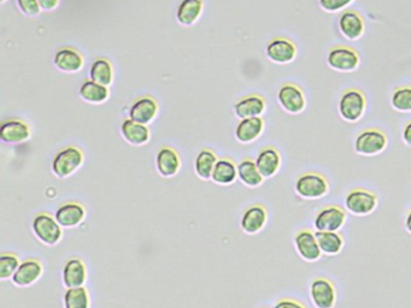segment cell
Here are the masks:
<instances>
[{
	"label": "cell",
	"instance_id": "cell-1",
	"mask_svg": "<svg viewBox=\"0 0 411 308\" xmlns=\"http://www.w3.org/2000/svg\"><path fill=\"white\" fill-rule=\"evenodd\" d=\"M298 196L306 200L321 199L329 191V182L320 172L308 171L298 176L294 184Z\"/></svg>",
	"mask_w": 411,
	"mask_h": 308
},
{
	"label": "cell",
	"instance_id": "cell-2",
	"mask_svg": "<svg viewBox=\"0 0 411 308\" xmlns=\"http://www.w3.org/2000/svg\"><path fill=\"white\" fill-rule=\"evenodd\" d=\"M83 161L85 154L83 151L75 146H69L61 149L56 154L55 159L52 161V172L56 177L64 180L80 170Z\"/></svg>",
	"mask_w": 411,
	"mask_h": 308
},
{
	"label": "cell",
	"instance_id": "cell-3",
	"mask_svg": "<svg viewBox=\"0 0 411 308\" xmlns=\"http://www.w3.org/2000/svg\"><path fill=\"white\" fill-rule=\"evenodd\" d=\"M345 208L355 216H368L376 210L379 198L375 193L365 188H353L345 196Z\"/></svg>",
	"mask_w": 411,
	"mask_h": 308
},
{
	"label": "cell",
	"instance_id": "cell-4",
	"mask_svg": "<svg viewBox=\"0 0 411 308\" xmlns=\"http://www.w3.org/2000/svg\"><path fill=\"white\" fill-rule=\"evenodd\" d=\"M31 229L36 238L46 246H56L62 240V226L57 219L48 213H39L31 223Z\"/></svg>",
	"mask_w": 411,
	"mask_h": 308
},
{
	"label": "cell",
	"instance_id": "cell-5",
	"mask_svg": "<svg viewBox=\"0 0 411 308\" xmlns=\"http://www.w3.org/2000/svg\"><path fill=\"white\" fill-rule=\"evenodd\" d=\"M387 144V137L380 129H365L357 135L355 152L360 156H376L384 152Z\"/></svg>",
	"mask_w": 411,
	"mask_h": 308
},
{
	"label": "cell",
	"instance_id": "cell-6",
	"mask_svg": "<svg viewBox=\"0 0 411 308\" xmlns=\"http://www.w3.org/2000/svg\"><path fill=\"white\" fill-rule=\"evenodd\" d=\"M367 99L362 90L351 88L343 94L339 102V113L344 121L355 123L363 117Z\"/></svg>",
	"mask_w": 411,
	"mask_h": 308
},
{
	"label": "cell",
	"instance_id": "cell-7",
	"mask_svg": "<svg viewBox=\"0 0 411 308\" xmlns=\"http://www.w3.org/2000/svg\"><path fill=\"white\" fill-rule=\"evenodd\" d=\"M348 219V213L343 207L335 203L326 205L316 212L313 226L316 231H339Z\"/></svg>",
	"mask_w": 411,
	"mask_h": 308
},
{
	"label": "cell",
	"instance_id": "cell-8",
	"mask_svg": "<svg viewBox=\"0 0 411 308\" xmlns=\"http://www.w3.org/2000/svg\"><path fill=\"white\" fill-rule=\"evenodd\" d=\"M310 297L316 308H334L338 300L337 287L329 278H313L310 283Z\"/></svg>",
	"mask_w": 411,
	"mask_h": 308
},
{
	"label": "cell",
	"instance_id": "cell-9",
	"mask_svg": "<svg viewBox=\"0 0 411 308\" xmlns=\"http://www.w3.org/2000/svg\"><path fill=\"white\" fill-rule=\"evenodd\" d=\"M329 68L341 73H351L360 67V58L358 52L353 47H333L327 55Z\"/></svg>",
	"mask_w": 411,
	"mask_h": 308
},
{
	"label": "cell",
	"instance_id": "cell-10",
	"mask_svg": "<svg viewBox=\"0 0 411 308\" xmlns=\"http://www.w3.org/2000/svg\"><path fill=\"white\" fill-rule=\"evenodd\" d=\"M278 102L282 110L290 115H299L306 107V94L294 83H285L278 92Z\"/></svg>",
	"mask_w": 411,
	"mask_h": 308
},
{
	"label": "cell",
	"instance_id": "cell-11",
	"mask_svg": "<svg viewBox=\"0 0 411 308\" xmlns=\"http://www.w3.org/2000/svg\"><path fill=\"white\" fill-rule=\"evenodd\" d=\"M294 246L299 257L306 262H318L322 257V250L318 246L316 234L309 228L298 230L294 235Z\"/></svg>",
	"mask_w": 411,
	"mask_h": 308
},
{
	"label": "cell",
	"instance_id": "cell-12",
	"mask_svg": "<svg viewBox=\"0 0 411 308\" xmlns=\"http://www.w3.org/2000/svg\"><path fill=\"white\" fill-rule=\"evenodd\" d=\"M266 55L275 64H288L297 57V46L286 38H276L266 45Z\"/></svg>",
	"mask_w": 411,
	"mask_h": 308
},
{
	"label": "cell",
	"instance_id": "cell-13",
	"mask_svg": "<svg viewBox=\"0 0 411 308\" xmlns=\"http://www.w3.org/2000/svg\"><path fill=\"white\" fill-rule=\"evenodd\" d=\"M268 222V210L262 203H254L247 207L240 221L241 230L247 235L259 234Z\"/></svg>",
	"mask_w": 411,
	"mask_h": 308
},
{
	"label": "cell",
	"instance_id": "cell-14",
	"mask_svg": "<svg viewBox=\"0 0 411 308\" xmlns=\"http://www.w3.org/2000/svg\"><path fill=\"white\" fill-rule=\"evenodd\" d=\"M31 137V127L22 120H9L0 127V140L6 144H21Z\"/></svg>",
	"mask_w": 411,
	"mask_h": 308
},
{
	"label": "cell",
	"instance_id": "cell-15",
	"mask_svg": "<svg viewBox=\"0 0 411 308\" xmlns=\"http://www.w3.org/2000/svg\"><path fill=\"white\" fill-rule=\"evenodd\" d=\"M43 272V267L41 262L36 259H28L26 262H21L20 267L12 276L11 281L16 287L27 288L39 281Z\"/></svg>",
	"mask_w": 411,
	"mask_h": 308
},
{
	"label": "cell",
	"instance_id": "cell-16",
	"mask_svg": "<svg viewBox=\"0 0 411 308\" xmlns=\"http://www.w3.org/2000/svg\"><path fill=\"white\" fill-rule=\"evenodd\" d=\"M156 169L158 174L165 179H172L177 176L181 169V158L179 153L172 147H162L156 156Z\"/></svg>",
	"mask_w": 411,
	"mask_h": 308
},
{
	"label": "cell",
	"instance_id": "cell-17",
	"mask_svg": "<svg viewBox=\"0 0 411 308\" xmlns=\"http://www.w3.org/2000/svg\"><path fill=\"white\" fill-rule=\"evenodd\" d=\"M55 218L62 228L73 229L80 225L86 218V208L78 203H63L56 211Z\"/></svg>",
	"mask_w": 411,
	"mask_h": 308
},
{
	"label": "cell",
	"instance_id": "cell-18",
	"mask_svg": "<svg viewBox=\"0 0 411 308\" xmlns=\"http://www.w3.org/2000/svg\"><path fill=\"white\" fill-rule=\"evenodd\" d=\"M160 112V105L153 98L144 97L137 99L130 110V118L140 124L149 125L156 120Z\"/></svg>",
	"mask_w": 411,
	"mask_h": 308
},
{
	"label": "cell",
	"instance_id": "cell-19",
	"mask_svg": "<svg viewBox=\"0 0 411 308\" xmlns=\"http://www.w3.org/2000/svg\"><path fill=\"white\" fill-rule=\"evenodd\" d=\"M53 64L56 69L67 74H75L85 67V59L80 52L74 48H62L55 55Z\"/></svg>",
	"mask_w": 411,
	"mask_h": 308
},
{
	"label": "cell",
	"instance_id": "cell-20",
	"mask_svg": "<svg viewBox=\"0 0 411 308\" xmlns=\"http://www.w3.org/2000/svg\"><path fill=\"white\" fill-rule=\"evenodd\" d=\"M339 29L345 39L356 41L365 34L363 17L358 12L353 11V10L343 12L339 20Z\"/></svg>",
	"mask_w": 411,
	"mask_h": 308
},
{
	"label": "cell",
	"instance_id": "cell-21",
	"mask_svg": "<svg viewBox=\"0 0 411 308\" xmlns=\"http://www.w3.org/2000/svg\"><path fill=\"white\" fill-rule=\"evenodd\" d=\"M87 281V267L78 257L69 259L63 269V283L66 288L83 287Z\"/></svg>",
	"mask_w": 411,
	"mask_h": 308
},
{
	"label": "cell",
	"instance_id": "cell-22",
	"mask_svg": "<svg viewBox=\"0 0 411 308\" xmlns=\"http://www.w3.org/2000/svg\"><path fill=\"white\" fill-rule=\"evenodd\" d=\"M256 165L264 179H271L281 168V154L273 146L264 147L259 153Z\"/></svg>",
	"mask_w": 411,
	"mask_h": 308
},
{
	"label": "cell",
	"instance_id": "cell-23",
	"mask_svg": "<svg viewBox=\"0 0 411 308\" xmlns=\"http://www.w3.org/2000/svg\"><path fill=\"white\" fill-rule=\"evenodd\" d=\"M121 135L130 146H145L151 139L147 125L140 124L133 120H125L121 125Z\"/></svg>",
	"mask_w": 411,
	"mask_h": 308
},
{
	"label": "cell",
	"instance_id": "cell-24",
	"mask_svg": "<svg viewBox=\"0 0 411 308\" xmlns=\"http://www.w3.org/2000/svg\"><path fill=\"white\" fill-rule=\"evenodd\" d=\"M264 130V121L262 117L240 120L239 124L235 128V139L240 144H249L257 140Z\"/></svg>",
	"mask_w": 411,
	"mask_h": 308
},
{
	"label": "cell",
	"instance_id": "cell-25",
	"mask_svg": "<svg viewBox=\"0 0 411 308\" xmlns=\"http://www.w3.org/2000/svg\"><path fill=\"white\" fill-rule=\"evenodd\" d=\"M266 110V100L261 95H249V97L240 99L239 102L234 105L235 116L239 120L262 117Z\"/></svg>",
	"mask_w": 411,
	"mask_h": 308
},
{
	"label": "cell",
	"instance_id": "cell-26",
	"mask_svg": "<svg viewBox=\"0 0 411 308\" xmlns=\"http://www.w3.org/2000/svg\"><path fill=\"white\" fill-rule=\"evenodd\" d=\"M203 0H182L177 11V20L184 27H192L203 15Z\"/></svg>",
	"mask_w": 411,
	"mask_h": 308
},
{
	"label": "cell",
	"instance_id": "cell-27",
	"mask_svg": "<svg viewBox=\"0 0 411 308\" xmlns=\"http://www.w3.org/2000/svg\"><path fill=\"white\" fill-rule=\"evenodd\" d=\"M78 97L92 105H102L110 98L109 87L102 86L93 81L83 83L78 90Z\"/></svg>",
	"mask_w": 411,
	"mask_h": 308
},
{
	"label": "cell",
	"instance_id": "cell-28",
	"mask_svg": "<svg viewBox=\"0 0 411 308\" xmlns=\"http://www.w3.org/2000/svg\"><path fill=\"white\" fill-rule=\"evenodd\" d=\"M318 246L326 255H337L344 250L345 238L339 231H316Z\"/></svg>",
	"mask_w": 411,
	"mask_h": 308
},
{
	"label": "cell",
	"instance_id": "cell-29",
	"mask_svg": "<svg viewBox=\"0 0 411 308\" xmlns=\"http://www.w3.org/2000/svg\"><path fill=\"white\" fill-rule=\"evenodd\" d=\"M238 179V166L231 159H219L212 172V180L219 186H231Z\"/></svg>",
	"mask_w": 411,
	"mask_h": 308
},
{
	"label": "cell",
	"instance_id": "cell-30",
	"mask_svg": "<svg viewBox=\"0 0 411 308\" xmlns=\"http://www.w3.org/2000/svg\"><path fill=\"white\" fill-rule=\"evenodd\" d=\"M238 179L241 181L244 186L249 188L259 187L264 181V177L261 175L256 161L250 158L241 160L238 164Z\"/></svg>",
	"mask_w": 411,
	"mask_h": 308
},
{
	"label": "cell",
	"instance_id": "cell-31",
	"mask_svg": "<svg viewBox=\"0 0 411 308\" xmlns=\"http://www.w3.org/2000/svg\"><path fill=\"white\" fill-rule=\"evenodd\" d=\"M114 67L105 58H99L90 65V81L99 83L102 86L110 87L114 83Z\"/></svg>",
	"mask_w": 411,
	"mask_h": 308
},
{
	"label": "cell",
	"instance_id": "cell-32",
	"mask_svg": "<svg viewBox=\"0 0 411 308\" xmlns=\"http://www.w3.org/2000/svg\"><path fill=\"white\" fill-rule=\"evenodd\" d=\"M216 163H217V158H216L215 153L210 149L200 151L194 161L196 175L199 177L200 180H212Z\"/></svg>",
	"mask_w": 411,
	"mask_h": 308
},
{
	"label": "cell",
	"instance_id": "cell-33",
	"mask_svg": "<svg viewBox=\"0 0 411 308\" xmlns=\"http://www.w3.org/2000/svg\"><path fill=\"white\" fill-rule=\"evenodd\" d=\"M90 294L85 287L67 289V292L64 294V307L90 308Z\"/></svg>",
	"mask_w": 411,
	"mask_h": 308
},
{
	"label": "cell",
	"instance_id": "cell-34",
	"mask_svg": "<svg viewBox=\"0 0 411 308\" xmlns=\"http://www.w3.org/2000/svg\"><path fill=\"white\" fill-rule=\"evenodd\" d=\"M20 265V259L16 254L9 252L0 254V280L1 281L11 280Z\"/></svg>",
	"mask_w": 411,
	"mask_h": 308
},
{
	"label": "cell",
	"instance_id": "cell-35",
	"mask_svg": "<svg viewBox=\"0 0 411 308\" xmlns=\"http://www.w3.org/2000/svg\"><path fill=\"white\" fill-rule=\"evenodd\" d=\"M391 104L400 112H411V86L397 88L392 94Z\"/></svg>",
	"mask_w": 411,
	"mask_h": 308
},
{
	"label": "cell",
	"instance_id": "cell-36",
	"mask_svg": "<svg viewBox=\"0 0 411 308\" xmlns=\"http://www.w3.org/2000/svg\"><path fill=\"white\" fill-rule=\"evenodd\" d=\"M16 4L20 9V11L29 18H34L43 11L38 0H16Z\"/></svg>",
	"mask_w": 411,
	"mask_h": 308
},
{
	"label": "cell",
	"instance_id": "cell-37",
	"mask_svg": "<svg viewBox=\"0 0 411 308\" xmlns=\"http://www.w3.org/2000/svg\"><path fill=\"white\" fill-rule=\"evenodd\" d=\"M355 0H318V4L326 12H338L348 8Z\"/></svg>",
	"mask_w": 411,
	"mask_h": 308
},
{
	"label": "cell",
	"instance_id": "cell-38",
	"mask_svg": "<svg viewBox=\"0 0 411 308\" xmlns=\"http://www.w3.org/2000/svg\"><path fill=\"white\" fill-rule=\"evenodd\" d=\"M274 308H308L306 304L292 297H282L275 304Z\"/></svg>",
	"mask_w": 411,
	"mask_h": 308
},
{
	"label": "cell",
	"instance_id": "cell-39",
	"mask_svg": "<svg viewBox=\"0 0 411 308\" xmlns=\"http://www.w3.org/2000/svg\"><path fill=\"white\" fill-rule=\"evenodd\" d=\"M38 3L43 11L51 12L58 8L61 0H38Z\"/></svg>",
	"mask_w": 411,
	"mask_h": 308
},
{
	"label": "cell",
	"instance_id": "cell-40",
	"mask_svg": "<svg viewBox=\"0 0 411 308\" xmlns=\"http://www.w3.org/2000/svg\"><path fill=\"white\" fill-rule=\"evenodd\" d=\"M402 137H403L404 144H407V146H411V121L407 122L405 127H404Z\"/></svg>",
	"mask_w": 411,
	"mask_h": 308
},
{
	"label": "cell",
	"instance_id": "cell-41",
	"mask_svg": "<svg viewBox=\"0 0 411 308\" xmlns=\"http://www.w3.org/2000/svg\"><path fill=\"white\" fill-rule=\"evenodd\" d=\"M405 229H407V233L411 234V208L407 212V218H405Z\"/></svg>",
	"mask_w": 411,
	"mask_h": 308
},
{
	"label": "cell",
	"instance_id": "cell-42",
	"mask_svg": "<svg viewBox=\"0 0 411 308\" xmlns=\"http://www.w3.org/2000/svg\"><path fill=\"white\" fill-rule=\"evenodd\" d=\"M0 1H1V4H4L5 1H6V0H0Z\"/></svg>",
	"mask_w": 411,
	"mask_h": 308
}]
</instances>
